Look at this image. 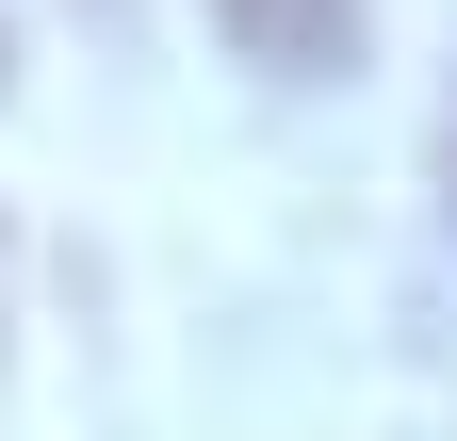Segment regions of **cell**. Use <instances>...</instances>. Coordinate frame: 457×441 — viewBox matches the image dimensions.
Returning <instances> with one entry per match:
<instances>
[{"label": "cell", "mask_w": 457, "mask_h": 441, "mask_svg": "<svg viewBox=\"0 0 457 441\" xmlns=\"http://www.w3.org/2000/svg\"><path fill=\"white\" fill-rule=\"evenodd\" d=\"M212 33L262 82H343L360 66V0H212Z\"/></svg>", "instance_id": "6da1fadb"}]
</instances>
